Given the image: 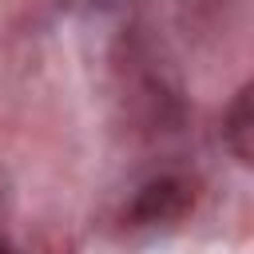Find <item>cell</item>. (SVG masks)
<instances>
[{"label": "cell", "instance_id": "277c9868", "mask_svg": "<svg viewBox=\"0 0 254 254\" xmlns=\"http://www.w3.org/2000/svg\"><path fill=\"white\" fill-rule=\"evenodd\" d=\"M0 254H16V250H12V246H8V242H0Z\"/></svg>", "mask_w": 254, "mask_h": 254}, {"label": "cell", "instance_id": "6da1fadb", "mask_svg": "<svg viewBox=\"0 0 254 254\" xmlns=\"http://www.w3.org/2000/svg\"><path fill=\"white\" fill-rule=\"evenodd\" d=\"M194 198H198L194 179L167 171V175L147 179V183L131 194V202L123 206V222H127L131 230L171 226V222H179V218H187V214L194 210Z\"/></svg>", "mask_w": 254, "mask_h": 254}, {"label": "cell", "instance_id": "7a4b0ae2", "mask_svg": "<svg viewBox=\"0 0 254 254\" xmlns=\"http://www.w3.org/2000/svg\"><path fill=\"white\" fill-rule=\"evenodd\" d=\"M222 143H226V151H230L242 167H254V75H250V79L234 91V99L226 103Z\"/></svg>", "mask_w": 254, "mask_h": 254}, {"label": "cell", "instance_id": "5b68a950", "mask_svg": "<svg viewBox=\"0 0 254 254\" xmlns=\"http://www.w3.org/2000/svg\"><path fill=\"white\" fill-rule=\"evenodd\" d=\"M0 198H4V190H0Z\"/></svg>", "mask_w": 254, "mask_h": 254}, {"label": "cell", "instance_id": "3957f363", "mask_svg": "<svg viewBox=\"0 0 254 254\" xmlns=\"http://www.w3.org/2000/svg\"><path fill=\"white\" fill-rule=\"evenodd\" d=\"M91 4H95V8H107V4H115V0H91Z\"/></svg>", "mask_w": 254, "mask_h": 254}]
</instances>
